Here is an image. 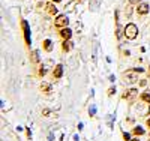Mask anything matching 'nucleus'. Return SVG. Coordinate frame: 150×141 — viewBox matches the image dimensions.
<instances>
[{"label":"nucleus","mask_w":150,"mask_h":141,"mask_svg":"<svg viewBox=\"0 0 150 141\" xmlns=\"http://www.w3.org/2000/svg\"><path fill=\"white\" fill-rule=\"evenodd\" d=\"M123 33H125V36H126V39L134 41L135 38L138 36V27H137L134 23H129V24H126V27L123 29Z\"/></svg>","instance_id":"obj_1"},{"label":"nucleus","mask_w":150,"mask_h":141,"mask_svg":"<svg viewBox=\"0 0 150 141\" xmlns=\"http://www.w3.org/2000/svg\"><path fill=\"white\" fill-rule=\"evenodd\" d=\"M69 24V18L66 15H57L56 20H54V27L56 29H63V27H68Z\"/></svg>","instance_id":"obj_2"},{"label":"nucleus","mask_w":150,"mask_h":141,"mask_svg":"<svg viewBox=\"0 0 150 141\" xmlns=\"http://www.w3.org/2000/svg\"><path fill=\"white\" fill-rule=\"evenodd\" d=\"M137 74H138V72H137L135 69L134 71H128V72H125V83H128V84H134V83H137V81H138V75H137Z\"/></svg>","instance_id":"obj_3"},{"label":"nucleus","mask_w":150,"mask_h":141,"mask_svg":"<svg viewBox=\"0 0 150 141\" xmlns=\"http://www.w3.org/2000/svg\"><path fill=\"white\" fill-rule=\"evenodd\" d=\"M138 96V89H129L123 93V99H128V101H135V98Z\"/></svg>","instance_id":"obj_4"},{"label":"nucleus","mask_w":150,"mask_h":141,"mask_svg":"<svg viewBox=\"0 0 150 141\" xmlns=\"http://www.w3.org/2000/svg\"><path fill=\"white\" fill-rule=\"evenodd\" d=\"M21 26H23V30H24V41H26V45L29 47L30 45V29H29V24H27V21H23Z\"/></svg>","instance_id":"obj_5"},{"label":"nucleus","mask_w":150,"mask_h":141,"mask_svg":"<svg viewBox=\"0 0 150 141\" xmlns=\"http://www.w3.org/2000/svg\"><path fill=\"white\" fill-rule=\"evenodd\" d=\"M149 11H150V6L147 3H140L138 8H137V14L138 15H146V14H149Z\"/></svg>","instance_id":"obj_6"},{"label":"nucleus","mask_w":150,"mask_h":141,"mask_svg":"<svg viewBox=\"0 0 150 141\" xmlns=\"http://www.w3.org/2000/svg\"><path fill=\"white\" fill-rule=\"evenodd\" d=\"M60 36H62L63 41H68V39H71V36H72V30L68 29V27H63L60 30Z\"/></svg>","instance_id":"obj_7"},{"label":"nucleus","mask_w":150,"mask_h":141,"mask_svg":"<svg viewBox=\"0 0 150 141\" xmlns=\"http://www.w3.org/2000/svg\"><path fill=\"white\" fill-rule=\"evenodd\" d=\"M62 75H63V65H57L53 71V77L56 80H59V78H62Z\"/></svg>","instance_id":"obj_8"},{"label":"nucleus","mask_w":150,"mask_h":141,"mask_svg":"<svg viewBox=\"0 0 150 141\" xmlns=\"http://www.w3.org/2000/svg\"><path fill=\"white\" fill-rule=\"evenodd\" d=\"M39 89H41V90L44 92V93H50V92H51V84H50V83H41V86H39Z\"/></svg>","instance_id":"obj_9"},{"label":"nucleus","mask_w":150,"mask_h":141,"mask_svg":"<svg viewBox=\"0 0 150 141\" xmlns=\"http://www.w3.org/2000/svg\"><path fill=\"white\" fill-rule=\"evenodd\" d=\"M47 11L50 15H57V8L53 3H47Z\"/></svg>","instance_id":"obj_10"},{"label":"nucleus","mask_w":150,"mask_h":141,"mask_svg":"<svg viewBox=\"0 0 150 141\" xmlns=\"http://www.w3.org/2000/svg\"><path fill=\"white\" fill-rule=\"evenodd\" d=\"M44 50L47 51V53H50V51L53 50V41L51 39H45L44 41Z\"/></svg>","instance_id":"obj_11"},{"label":"nucleus","mask_w":150,"mask_h":141,"mask_svg":"<svg viewBox=\"0 0 150 141\" xmlns=\"http://www.w3.org/2000/svg\"><path fill=\"white\" fill-rule=\"evenodd\" d=\"M30 60H32V63H38V62H39V51H38V50H35L33 53H32V57H30Z\"/></svg>","instance_id":"obj_12"},{"label":"nucleus","mask_w":150,"mask_h":141,"mask_svg":"<svg viewBox=\"0 0 150 141\" xmlns=\"http://www.w3.org/2000/svg\"><path fill=\"white\" fill-rule=\"evenodd\" d=\"M72 48V44L69 42V39L68 41H63V44H62V50H63V51H69Z\"/></svg>","instance_id":"obj_13"},{"label":"nucleus","mask_w":150,"mask_h":141,"mask_svg":"<svg viewBox=\"0 0 150 141\" xmlns=\"http://www.w3.org/2000/svg\"><path fill=\"white\" fill-rule=\"evenodd\" d=\"M132 134H134V135H143V134H144V129H143L141 126H135L134 131H132Z\"/></svg>","instance_id":"obj_14"},{"label":"nucleus","mask_w":150,"mask_h":141,"mask_svg":"<svg viewBox=\"0 0 150 141\" xmlns=\"http://www.w3.org/2000/svg\"><path fill=\"white\" fill-rule=\"evenodd\" d=\"M141 101L146 102V104H150V93H141Z\"/></svg>","instance_id":"obj_15"},{"label":"nucleus","mask_w":150,"mask_h":141,"mask_svg":"<svg viewBox=\"0 0 150 141\" xmlns=\"http://www.w3.org/2000/svg\"><path fill=\"white\" fill-rule=\"evenodd\" d=\"M114 93H116V87H114V86H111V87L108 89V96H112Z\"/></svg>","instance_id":"obj_16"},{"label":"nucleus","mask_w":150,"mask_h":141,"mask_svg":"<svg viewBox=\"0 0 150 141\" xmlns=\"http://www.w3.org/2000/svg\"><path fill=\"white\" fill-rule=\"evenodd\" d=\"M123 140H125V141H131L132 138H131V135H129L128 132H123Z\"/></svg>","instance_id":"obj_17"},{"label":"nucleus","mask_w":150,"mask_h":141,"mask_svg":"<svg viewBox=\"0 0 150 141\" xmlns=\"http://www.w3.org/2000/svg\"><path fill=\"white\" fill-rule=\"evenodd\" d=\"M42 114H44L45 117H48V116H51V111H50V110H47V108H45V110H42Z\"/></svg>","instance_id":"obj_18"},{"label":"nucleus","mask_w":150,"mask_h":141,"mask_svg":"<svg viewBox=\"0 0 150 141\" xmlns=\"http://www.w3.org/2000/svg\"><path fill=\"white\" fill-rule=\"evenodd\" d=\"M143 0H129V5H140Z\"/></svg>","instance_id":"obj_19"},{"label":"nucleus","mask_w":150,"mask_h":141,"mask_svg":"<svg viewBox=\"0 0 150 141\" xmlns=\"http://www.w3.org/2000/svg\"><path fill=\"white\" fill-rule=\"evenodd\" d=\"M45 72H47V69H45V68H39V75H41V77H44V75H45Z\"/></svg>","instance_id":"obj_20"},{"label":"nucleus","mask_w":150,"mask_h":141,"mask_svg":"<svg viewBox=\"0 0 150 141\" xmlns=\"http://www.w3.org/2000/svg\"><path fill=\"white\" fill-rule=\"evenodd\" d=\"M122 36V29H120V26L117 24V38H120Z\"/></svg>","instance_id":"obj_21"},{"label":"nucleus","mask_w":150,"mask_h":141,"mask_svg":"<svg viewBox=\"0 0 150 141\" xmlns=\"http://www.w3.org/2000/svg\"><path fill=\"white\" fill-rule=\"evenodd\" d=\"M95 111H96V108H95V105H92V108H90V116H95Z\"/></svg>","instance_id":"obj_22"},{"label":"nucleus","mask_w":150,"mask_h":141,"mask_svg":"<svg viewBox=\"0 0 150 141\" xmlns=\"http://www.w3.org/2000/svg\"><path fill=\"white\" fill-rule=\"evenodd\" d=\"M146 84H147V81H146V80H141V81H140V86H141V87H144Z\"/></svg>","instance_id":"obj_23"},{"label":"nucleus","mask_w":150,"mask_h":141,"mask_svg":"<svg viewBox=\"0 0 150 141\" xmlns=\"http://www.w3.org/2000/svg\"><path fill=\"white\" fill-rule=\"evenodd\" d=\"M146 125L149 126V129H150V119H147V122H146Z\"/></svg>","instance_id":"obj_24"},{"label":"nucleus","mask_w":150,"mask_h":141,"mask_svg":"<svg viewBox=\"0 0 150 141\" xmlns=\"http://www.w3.org/2000/svg\"><path fill=\"white\" fill-rule=\"evenodd\" d=\"M131 141H140V140H138V138H132Z\"/></svg>","instance_id":"obj_25"},{"label":"nucleus","mask_w":150,"mask_h":141,"mask_svg":"<svg viewBox=\"0 0 150 141\" xmlns=\"http://www.w3.org/2000/svg\"><path fill=\"white\" fill-rule=\"evenodd\" d=\"M53 2H54V3H59V2H62V0H53Z\"/></svg>","instance_id":"obj_26"},{"label":"nucleus","mask_w":150,"mask_h":141,"mask_svg":"<svg viewBox=\"0 0 150 141\" xmlns=\"http://www.w3.org/2000/svg\"><path fill=\"white\" fill-rule=\"evenodd\" d=\"M149 71H150V68H149Z\"/></svg>","instance_id":"obj_27"},{"label":"nucleus","mask_w":150,"mask_h":141,"mask_svg":"<svg viewBox=\"0 0 150 141\" xmlns=\"http://www.w3.org/2000/svg\"><path fill=\"white\" fill-rule=\"evenodd\" d=\"M149 141H150V140H149Z\"/></svg>","instance_id":"obj_28"}]
</instances>
